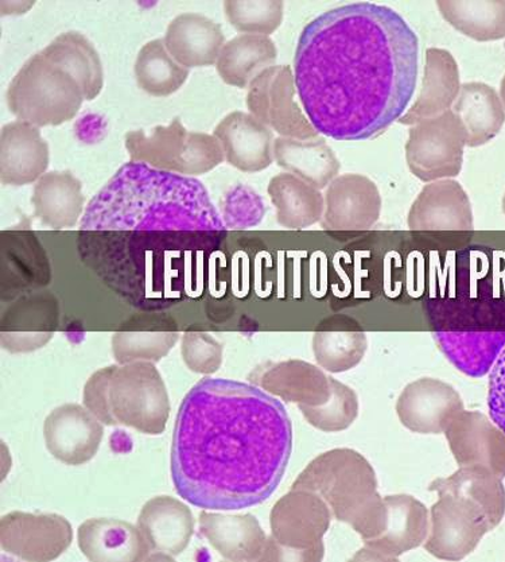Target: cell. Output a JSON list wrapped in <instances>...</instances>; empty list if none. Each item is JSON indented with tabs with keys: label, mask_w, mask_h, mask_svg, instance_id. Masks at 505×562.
<instances>
[{
	"label": "cell",
	"mask_w": 505,
	"mask_h": 562,
	"mask_svg": "<svg viewBox=\"0 0 505 562\" xmlns=\"http://www.w3.org/2000/svg\"><path fill=\"white\" fill-rule=\"evenodd\" d=\"M227 227L200 180L127 162L88 204L77 254L136 311L200 297Z\"/></svg>",
	"instance_id": "obj_1"
},
{
	"label": "cell",
	"mask_w": 505,
	"mask_h": 562,
	"mask_svg": "<svg viewBox=\"0 0 505 562\" xmlns=\"http://www.w3.org/2000/svg\"><path fill=\"white\" fill-rule=\"evenodd\" d=\"M293 70L303 112L319 135L373 139L412 103L418 35L389 5L344 4L303 27Z\"/></svg>",
	"instance_id": "obj_2"
},
{
	"label": "cell",
	"mask_w": 505,
	"mask_h": 562,
	"mask_svg": "<svg viewBox=\"0 0 505 562\" xmlns=\"http://www.w3.org/2000/svg\"><path fill=\"white\" fill-rule=\"evenodd\" d=\"M291 451L293 426L281 402L252 384L205 378L177 414L171 481L202 510H243L276 493Z\"/></svg>",
	"instance_id": "obj_3"
},
{
	"label": "cell",
	"mask_w": 505,
	"mask_h": 562,
	"mask_svg": "<svg viewBox=\"0 0 505 562\" xmlns=\"http://www.w3.org/2000/svg\"><path fill=\"white\" fill-rule=\"evenodd\" d=\"M291 490L317 494L333 517L352 526L370 542L382 528L385 506L378 493L377 473L370 461L354 449L340 448L319 454L296 477Z\"/></svg>",
	"instance_id": "obj_4"
},
{
	"label": "cell",
	"mask_w": 505,
	"mask_h": 562,
	"mask_svg": "<svg viewBox=\"0 0 505 562\" xmlns=\"http://www.w3.org/2000/svg\"><path fill=\"white\" fill-rule=\"evenodd\" d=\"M85 100L74 77L41 53L23 65L8 90L11 114L40 128L75 120Z\"/></svg>",
	"instance_id": "obj_5"
},
{
	"label": "cell",
	"mask_w": 505,
	"mask_h": 562,
	"mask_svg": "<svg viewBox=\"0 0 505 562\" xmlns=\"http://www.w3.org/2000/svg\"><path fill=\"white\" fill-rule=\"evenodd\" d=\"M130 162L186 177L210 173L225 161L222 145L215 135L189 132L180 120L169 126L130 132L124 137Z\"/></svg>",
	"instance_id": "obj_6"
},
{
	"label": "cell",
	"mask_w": 505,
	"mask_h": 562,
	"mask_svg": "<svg viewBox=\"0 0 505 562\" xmlns=\"http://www.w3.org/2000/svg\"><path fill=\"white\" fill-rule=\"evenodd\" d=\"M333 514L319 495L291 490L270 514L271 537L260 561H321Z\"/></svg>",
	"instance_id": "obj_7"
},
{
	"label": "cell",
	"mask_w": 505,
	"mask_h": 562,
	"mask_svg": "<svg viewBox=\"0 0 505 562\" xmlns=\"http://www.w3.org/2000/svg\"><path fill=\"white\" fill-rule=\"evenodd\" d=\"M109 401L116 425L148 436L164 434L171 407L168 389L156 364H117L110 381Z\"/></svg>",
	"instance_id": "obj_8"
},
{
	"label": "cell",
	"mask_w": 505,
	"mask_h": 562,
	"mask_svg": "<svg viewBox=\"0 0 505 562\" xmlns=\"http://www.w3.org/2000/svg\"><path fill=\"white\" fill-rule=\"evenodd\" d=\"M467 137L453 111L409 127L407 167L418 180L454 179L462 170Z\"/></svg>",
	"instance_id": "obj_9"
},
{
	"label": "cell",
	"mask_w": 505,
	"mask_h": 562,
	"mask_svg": "<svg viewBox=\"0 0 505 562\" xmlns=\"http://www.w3.org/2000/svg\"><path fill=\"white\" fill-rule=\"evenodd\" d=\"M294 70L289 65H276L257 77L248 87L249 114L270 127L279 137L307 140L319 133L295 102Z\"/></svg>",
	"instance_id": "obj_10"
},
{
	"label": "cell",
	"mask_w": 505,
	"mask_h": 562,
	"mask_svg": "<svg viewBox=\"0 0 505 562\" xmlns=\"http://www.w3.org/2000/svg\"><path fill=\"white\" fill-rule=\"evenodd\" d=\"M492 530L489 517L480 508L459 496L438 494L430 510L425 549L439 560L460 561L474 552Z\"/></svg>",
	"instance_id": "obj_11"
},
{
	"label": "cell",
	"mask_w": 505,
	"mask_h": 562,
	"mask_svg": "<svg viewBox=\"0 0 505 562\" xmlns=\"http://www.w3.org/2000/svg\"><path fill=\"white\" fill-rule=\"evenodd\" d=\"M72 541V525L59 514L13 512L0 520V547L23 561L57 560Z\"/></svg>",
	"instance_id": "obj_12"
},
{
	"label": "cell",
	"mask_w": 505,
	"mask_h": 562,
	"mask_svg": "<svg viewBox=\"0 0 505 562\" xmlns=\"http://www.w3.org/2000/svg\"><path fill=\"white\" fill-rule=\"evenodd\" d=\"M385 513L379 535L354 560L396 561L400 555L425 543L430 513L409 495L384 496Z\"/></svg>",
	"instance_id": "obj_13"
},
{
	"label": "cell",
	"mask_w": 505,
	"mask_h": 562,
	"mask_svg": "<svg viewBox=\"0 0 505 562\" xmlns=\"http://www.w3.org/2000/svg\"><path fill=\"white\" fill-rule=\"evenodd\" d=\"M382 213V196L375 182L362 175H343L329 183L321 228L329 233L371 229Z\"/></svg>",
	"instance_id": "obj_14"
},
{
	"label": "cell",
	"mask_w": 505,
	"mask_h": 562,
	"mask_svg": "<svg viewBox=\"0 0 505 562\" xmlns=\"http://www.w3.org/2000/svg\"><path fill=\"white\" fill-rule=\"evenodd\" d=\"M59 325V304L50 292H35L14 300L2 313L0 342L10 353L41 350Z\"/></svg>",
	"instance_id": "obj_15"
},
{
	"label": "cell",
	"mask_w": 505,
	"mask_h": 562,
	"mask_svg": "<svg viewBox=\"0 0 505 562\" xmlns=\"http://www.w3.org/2000/svg\"><path fill=\"white\" fill-rule=\"evenodd\" d=\"M104 437V424L86 406L67 404L56 407L44 423V440L52 457L65 465L91 461Z\"/></svg>",
	"instance_id": "obj_16"
},
{
	"label": "cell",
	"mask_w": 505,
	"mask_h": 562,
	"mask_svg": "<svg viewBox=\"0 0 505 562\" xmlns=\"http://www.w3.org/2000/svg\"><path fill=\"white\" fill-rule=\"evenodd\" d=\"M460 467H481L505 477V434L485 414L461 411L445 429Z\"/></svg>",
	"instance_id": "obj_17"
},
{
	"label": "cell",
	"mask_w": 505,
	"mask_h": 562,
	"mask_svg": "<svg viewBox=\"0 0 505 562\" xmlns=\"http://www.w3.org/2000/svg\"><path fill=\"white\" fill-rule=\"evenodd\" d=\"M407 224L414 233H472L471 200L459 181L429 182L409 209Z\"/></svg>",
	"instance_id": "obj_18"
},
{
	"label": "cell",
	"mask_w": 505,
	"mask_h": 562,
	"mask_svg": "<svg viewBox=\"0 0 505 562\" xmlns=\"http://www.w3.org/2000/svg\"><path fill=\"white\" fill-rule=\"evenodd\" d=\"M463 411V402L453 386L434 378L409 383L396 402L403 426L414 434L441 435L451 418Z\"/></svg>",
	"instance_id": "obj_19"
},
{
	"label": "cell",
	"mask_w": 505,
	"mask_h": 562,
	"mask_svg": "<svg viewBox=\"0 0 505 562\" xmlns=\"http://www.w3.org/2000/svg\"><path fill=\"white\" fill-rule=\"evenodd\" d=\"M52 268L37 236L27 229L2 233V299L14 301L49 285Z\"/></svg>",
	"instance_id": "obj_20"
},
{
	"label": "cell",
	"mask_w": 505,
	"mask_h": 562,
	"mask_svg": "<svg viewBox=\"0 0 505 562\" xmlns=\"http://www.w3.org/2000/svg\"><path fill=\"white\" fill-rule=\"evenodd\" d=\"M225 161L245 173H259L274 162V134L247 112L235 111L215 128Z\"/></svg>",
	"instance_id": "obj_21"
},
{
	"label": "cell",
	"mask_w": 505,
	"mask_h": 562,
	"mask_svg": "<svg viewBox=\"0 0 505 562\" xmlns=\"http://www.w3.org/2000/svg\"><path fill=\"white\" fill-rule=\"evenodd\" d=\"M49 145L40 127L15 121L0 135V179L3 186L23 187L37 182L49 168Z\"/></svg>",
	"instance_id": "obj_22"
},
{
	"label": "cell",
	"mask_w": 505,
	"mask_h": 562,
	"mask_svg": "<svg viewBox=\"0 0 505 562\" xmlns=\"http://www.w3.org/2000/svg\"><path fill=\"white\" fill-rule=\"evenodd\" d=\"M180 339L175 319L158 313L135 316L112 336V353L119 366L134 362L158 363Z\"/></svg>",
	"instance_id": "obj_23"
},
{
	"label": "cell",
	"mask_w": 505,
	"mask_h": 562,
	"mask_svg": "<svg viewBox=\"0 0 505 562\" xmlns=\"http://www.w3.org/2000/svg\"><path fill=\"white\" fill-rule=\"evenodd\" d=\"M461 86L459 64L454 56L447 49L430 47L426 50L418 98L400 123L412 127L450 111L459 98Z\"/></svg>",
	"instance_id": "obj_24"
},
{
	"label": "cell",
	"mask_w": 505,
	"mask_h": 562,
	"mask_svg": "<svg viewBox=\"0 0 505 562\" xmlns=\"http://www.w3.org/2000/svg\"><path fill=\"white\" fill-rule=\"evenodd\" d=\"M77 543L92 562H139L150 555L138 526L114 518H92L77 530Z\"/></svg>",
	"instance_id": "obj_25"
},
{
	"label": "cell",
	"mask_w": 505,
	"mask_h": 562,
	"mask_svg": "<svg viewBox=\"0 0 505 562\" xmlns=\"http://www.w3.org/2000/svg\"><path fill=\"white\" fill-rule=\"evenodd\" d=\"M200 532L223 559L235 562L260 561L267 538L252 514L231 516L204 510L199 517Z\"/></svg>",
	"instance_id": "obj_26"
},
{
	"label": "cell",
	"mask_w": 505,
	"mask_h": 562,
	"mask_svg": "<svg viewBox=\"0 0 505 562\" xmlns=\"http://www.w3.org/2000/svg\"><path fill=\"white\" fill-rule=\"evenodd\" d=\"M136 526L152 553H165L171 558L186 552L194 535L192 510L186 503L168 495L148 501L142 507Z\"/></svg>",
	"instance_id": "obj_27"
},
{
	"label": "cell",
	"mask_w": 505,
	"mask_h": 562,
	"mask_svg": "<svg viewBox=\"0 0 505 562\" xmlns=\"http://www.w3.org/2000/svg\"><path fill=\"white\" fill-rule=\"evenodd\" d=\"M164 43L182 67L204 68L216 65L225 37L215 21L198 13H186L169 23Z\"/></svg>",
	"instance_id": "obj_28"
},
{
	"label": "cell",
	"mask_w": 505,
	"mask_h": 562,
	"mask_svg": "<svg viewBox=\"0 0 505 562\" xmlns=\"http://www.w3.org/2000/svg\"><path fill=\"white\" fill-rule=\"evenodd\" d=\"M258 383L266 393L299 406H321L332 396L330 376L303 360L271 366L259 376Z\"/></svg>",
	"instance_id": "obj_29"
},
{
	"label": "cell",
	"mask_w": 505,
	"mask_h": 562,
	"mask_svg": "<svg viewBox=\"0 0 505 562\" xmlns=\"http://www.w3.org/2000/svg\"><path fill=\"white\" fill-rule=\"evenodd\" d=\"M34 216L52 229L74 228L85 215L82 183L68 170L50 171L35 182Z\"/></svg>",
	"instance_id": "obj_30"
},
{
	"label": "cell",
	"mask_w": 505,
	"mask_h": 562,
	"mask_svg": "<svg viewBox=\"0 0 505 562\" xmlns=\"http://www.w3.org/2000/svg\"><path fill=\"white\" fill-rule=\"evenodd\" d=\"M433 339L462 374L483 378L504 350L505 330H434Z\"/></svg>",
	"instance_id": "obj_31"
},
{
	"label": "cell",
	"mask_w": 505,
	"mask_h": 562,
	"mask_svg": "<svg viewBox=\"0 0 505 562\" xmlns=\"http://www.w3.org/2000/svg\"><path fill=\"white\" fill-rule=\"evenodd\" d=\"M451 111L459 117L469 147L489 144L502 132L505 123L501 94L484 82L462 85Z\"/></svg>",
	"instance_id": "obj_32"
},
{
	"label": "cell",
	"mask_w": 505,
	"mask_h": 562,
	"mask_svg": "<svg viewBox=\"0 0 505 562\" xmlns=\"http://www.w3.org/2000/svg\"><path fill=\"white\" fill-rule=\"evenodd\" d=\"M274 161L287 173L299 177L314 188L325 189L340 173V161L323 137L307 140L278 137Z\"/></svg>",
	"instance_id": "obj_33"
},
{
	"label": "cell",
	"mask_w": 505,
	"mask_h": 562,
	"mask_svg": "<svg viewBox=\"0 0 505 562\" xmlns=\"http://www.w3.org/2000/svg\"><path fill=\"white\" fill-rule=\"evenodd\" d=\"M278 49L266 35L240 34L225 43L216 69L225 85L248 90L265 70L276 67Z\"/></svg>",
	"instance_id": "obj_34"
},
{
	"label": "cell",
	"mask_w": 505,
	"mask_h": 562,
	"mask_svg": "<svg viewBox=\"0 0 505 562\" xmlns=\"http://www.w3.org/2000/svg\"><path fill=\"white\" fill-rule=\"evenodd\" d=\"M40 53L47 61L74 77L87 102H92L103 91V64L98 50L85 35L77 32L59 34Z\"/></svg>",
	"instance_id": "obj_35"
},
{
	"label": "cell",
	"mask_w": 505,
	"mask_h": 562,
	"mask_svg": "<svg viewBox=\"0 0 505 562\" xmlns=\"http://www.w3.org/2000/svg\"><path fill=\"white\" fill-rule=\"evenodd\" d=\"M437 494H450L471 503L489 517L493 529L505 516V487L503 479L481 467H460L449 477H438L430 486Z\"/></svg>",
	"instance_id": "obj_36"
},
{
	"label": "cell",
	"mask_w": 505,
	"mask_h": 562,
	"mask_svg": "<svg viewBox=\"0 0 505 562\" xmlns=\"http://www.w3.org/2000/svg\"><path fill=\"white\" fill-rule=\"evenodd\" d=\"M267 193L276 206L277 222L283 228L305 229L321 222L324 216V194L299 177L290 173L276 176Z\"/></svg>",
	"instance_id": "obj_37"
},
{
	"label": "cell",
	"mask_w": 505,
	"mask_h": 562,
	"mask_svg": "<svg viewBox=\"0 0 505 562\" xmlns=\"http://www.w3.org/2000/svg\"><path fill=\"white\" fill-rule=\"evenodd\" d=\"M135 79L141 90L156 98H168L186 85L190 70L178 64L164 40L147 43L136 57Z\"/></svg>",
	"instance_id": "obj_38"
},
{
	"label": "cell",
	"mask_w": 505,
	"mask_h": 562,
	"mask_svg": "<svg viewBox=\"0 0 505 562\" xmlns=\"http://www.w3.org/2000/svg\"><path fill=\"white\" fill-rule=\"evenodd\" d=\"M444 20L479 43L505 38V2H437Z\"/></svg>",
	"instance_id": "obj_39"
},
{
	"label": "cell",
	"mask_w": 505,
	"mask_h": 562,
	"mask_svg": "<svg viewBox=\"0 0 505 562\" xmlns=\"http://www.w3.org/2000/svg\"><path fill=\"white\" fill-rule=\"evenodd\" d=\"M368 350L364 333H317L313 337V352L321 369L340 374L355 369Z\"/></svg>",
	"instance_id": "obj_40"
},
{
	"label": "cell",
	"mask_w": 505,
	"mask_h": 562,
	"mask_svg": "<svg viewBox=\"0 0 505 562\" xmlns=\"http://www.w3.org/2000/svg\"><path fill=\"white\" fill-rule=\"evenodd\" d=\"M332 396L321 406H299L306 422L325 434L349 428L359 416V398L352 389L330 376Z\"/></svg>",
	"instance_id": "obj_41"
},
{
	"label": "cell",
	"mask_w": 505,
	"mask_h": 562,
	"mask_svg": "<svg viewBox=\"0 0 505 562\" xmlns=\"http://www.w3.org/2000/svg\"><path fill=\"white\" fill-rule=\"evenodd\" d=\"M283 2H231L224 3L225 15L232 27L243 34L270 35L283 21Z\"/></svg>",
	"instance_id": "obj_42"
},
{
	"label": "cell",
	"mask_w": 505,
	"mask_h": 562,
	"mask_svg": "<svg viewBox=\"0 0 505 562\" xmlns=\"http://www.w3.org/2000/svg\"><path fill=\"white\" fill-rule=\"evenodd\" d=\"M220 215L227 229L257 227L266 215L265 201L252 188L237 183L224 194Z\"/></svg>",
	"instance_id": "obj_43"
},
{
	"label": "cell",
	"mask_w": 505,
	"mask_h": 562,
	"mask_svg": "<svg viewBox=\"0 0 505 562\" xmlns=\"http://www.w3.org/2000/svg\"><path fill=\"white\" fill-rule=\"evenodd\" d=\"M223 346L210 334L186 333L182 336V360L194 374H215L223 364Z\"/></svg>",
	"instance_id": "obj_44"
},
{
	"label": "cell",
	"mask_w": 505,
	"mask_h": 562,
	"mask_svg": "<svg viewBox=\"0 0 505 562\" xmlns=\"http://www.w3.org/2000/svg\"><path fill=\"white\" fill-rule=\"evenodd\" d=\"M115 366L104 367L93 372L86 383L82 392V402L89 412L106 426H116L114 417L110 411L109 387Z\"/></svg>",
	"instance_id": "obj_45"
},
{
	"label": "cell",
	"mask_w": 505,
	"mask_h": 562,
	"mask_svg": "<svg viewBox=\"0 0 505 562\" xmlns=\"http://www.w3.org/2000/svg\"><path fill=\"white\" fill-rule=\"evenodd\" d=\"M489 411L492 422L505 434V347L491 370Z\"/></svg>",
	"instance_id": "obj_46"
},
{
	"label": "cell",
	"mask_w": 505,
	"mask_h": 562,
	"mask_svg": "<svg viewBox=\"0 0 505 562\" xmlns=\"http://www.w3.org/2000/svg\"><path fill=\"white\" fill-rule=\"evenodd\" d=\"M501 99H502V102H503V105H504V109H505V75L503 77V80H502V85H501Z\"/></svg>",
	"instance_id": "obj_47"
},
{
	"label": "cell",
	"mask_w": 505,
	"mask_h": 562,
	"mask_svg": "<svg viewBox=\"0 0 505 562\" xmlns=\"http://www.w3.org/2000/svg\"><path fill=\"white\" fill-rule=\"evenodd\" d=\"M503 212H504V215H505V194H504V198H503Z\"/></svg>",
	"instance_id": "obj_48"
},
{
	"label": "cell",
	"mask_w": 505,
	"mask_h": 562,
	"mask_svg": "<svg viewBox=\"0 0 505 562\" xmlns=\"http://www.w3.org/2000/svg\"><path fill=\"white\" fill-rule=\"evenodd\" d=\"M504 46H505V44H504Z\"/></svg>",
	"instance_id": "obj_49"
}]
</instances>
